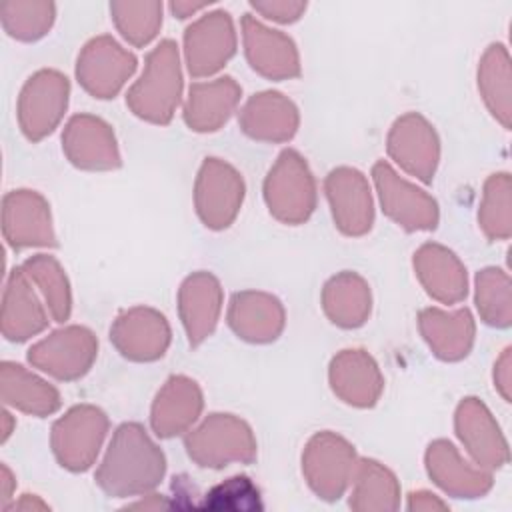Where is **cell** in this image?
I'll list each match as a JSON object with an SVG mask.
<instances>
[{"label":"cell","instance_id":"obj_1","mask_svg":"<svg viewBox=\"0 0 512 512\" xmlns=\"http://www.w3.org/2000/svg\"><path fill=\"white\" fill-rule=\"evenodd\" d=\"M166 474V456L138 422L120 424L96 470L98 488L110 498L146 496Z\"/></svg>","mask_w":512,"mask_h":512},{"label":"cell","instance_id":"obj_2","mask_svg":"<svg viewBox=\"0 0 512 512\" xmlns=\"http://www.w3.org/2000/svg\"><path fill=\"white\" fill-rule=\"evenodd\" d=\"M182 70L174 40H162L144 60L140 78L128 88L126 104L150 124H168L180 104Z\"/></svg>","mask_w":512,"mask_h":512},{"label":"cell","instance_id":"obj_3","mask_svg":"<svg viewBox=\"0 0 512 512\" xmlns=\"http://www.w3.org/2000/svg\"><path fill=\"white\" fill-rule=\"evenodd\" d=\"M192 462L202 468H224L232 462L250 464L256 460V438L248 422L234 414H208L200 426L184 438Z\"/></svg>","mask_w":512,"mask_h":512},{"label":"cell","instance_id":"obj_4","mask_svg":"<svg viewBox=\"0 0 512 512\" xmlns=\"http://www.w3.org/2000/svg\"><path fill=\"white\" fill-rule=\"evenodd\" d=\"M264 202L282 224H302L316 208V180L300 152L286 148L264 178Z\"/></svg>","mask_w":512,"mask_h":512},{"label":"cell","instance_id":"obj_5","mask_svg":"<svg viewBox=\"0 0 512 512\" xmlns=\"http://www.w3.org/2000/svg\"><path fill=\"white\" fill-rule=\"evenodd\" d=\"M356 450L340 434L324 430L316 432L302 452V474L310 490L326 500L334 502L348 490L356 470Z\"/></svg>","mask_w":512,"mask_h":512},{"label":"cell","instance_id":"obj_6","mask_svg":"<svg viewBox=\"0 0 512 512\" xmlns=\"http://www.w3.org/2000/svg\"><path fill=\"white\" fill-rule=\"evenodd\" d=\"M108 416L92 404L72 406L52 424L50 446L58 464L70 472L88 470L106 438Z\"/></svg>","mask_w":512,"mask_h":512},{"label":"cell","instance_id":"obj_7","mask_svg":"<svg viewBox=\"0 0 512 512\" xmlns=\"http://www.w3.org/2000/svg\"><path fill=\"white\" fill-rule=\"evenodd\" d=\"M70 96V82L58 70H38L22 86L18 96V124L30 142H40L60 124Z\"/></svg>","mask_w":512,"mask_h":512},{"label":"cell","instance_id":"obj_8","mask_svg":"<svg viewBox=\"0 0 512 512\" xmlns=\"http://www.w3.org/2000/svg\"><path fill=\"white\" fill-rule=\"evenodd\" d=\"M242 174L220 158H206L194 182V208L210 230L228 228L244 202Z\"/></svg>","mask_w":512,"mask_h":512},{"label":"cell","instance_id":"obj_9","mask_svg":"<svg viewBox=\"0 0 512 512\" xmlns=\"http://www.w3.org/2000/svg\"><path fill=\"white\" fill-rule=\"evenodd\" d=\"M98 340L92 330L72 324L50 332L28 350V362L56 380H78L94 364Z\"/></svg>","mask_w":512,"mask_h":512},{"label":"cell","instance_id":"obj_10","mask_svg":"<svg viewBox=\"0 0 512 512\" xmlns=\"http://www.w3.org/2000/svg\"><path fill=\"white\" fill-rule=\"evenodd\" d=\"M372 180L382 204L384 214L408 232L434 230L438 226V204L436 200L404 180L388 162L378 160L372 166Z\"/></svg>","mask_w":512,"mask_h":512},{"label":"cell","instance_id":"obj_11","mask_svg":"<svg viewBox=\"0 0 512 512\" xmlns=\"http://www.w3.org/2000/svg\"><path fill=\"white\" fill-rule=\"evenodd\" d=\"M138 60L112 36H96L84 44L76 60V78L94 98H114L136 72Z\"/></svg>","mask_w":512,"mask_h":512},{"label":"cell","instance_id":"obj_12","mask_svg":"<svg viewBox=\"0 0 512 512\" xmlns=\"http://www.w3.org/2000/svg\"><path fill=\"white\" fill-rule=\"evenodd\" d=\"M386 148L406 174L416 176L424 184L432 182L440 160V140L434 126L422 114L408 112L400 116L388 132Z\"/></svg>","mask_w":512,"mask_h":512},{"label":"cell","instance_id":"obj_13","mask_svg":"<svg viewBox=\"0 0 512 512\" xmlns=\"http://www.w3.org/2000/svg\"><path fill=\"white\" fill-rule=\"evenodd\" d=\"M172 330L164 314L150 306H134L116 316L110 326V342L132 362H154L164 356Z\"/></svg>","mask_w":512,"mask_h":512},{"label":"cell","instance_id":"obj_14","mask_svg":"<svg viewBox=\"0 0 512 512\" xmlns=\"http://www.w3.org/2000/svg\"><path fill=\"white\" fill-rule=\"evenodd\" d=\"M236 52V32L228 12L216 10L184 32V56L188 72L194 78L216 74Z\"/></svg>","mask_w":512,"mask_h":512},{"label":"cell","instance_id":"obj_15","mask_svg":"<svg viewBox=\"0 0 512 512\" xmlns=\"http://www.w3.org/2000/svg\"><path fill=\"white\" fill-rule=\"evenodd\" d=\"M324 192L336 228L346 236H362L372 228L374 202L368 178L350 166L328 172Z\"/></svg>","mask_w":512,"mask_h":512},{"label":"cell","instance_id":"obj_16","mask_svg":"<svg viewBox=\"0 0 512 512\" xmlns=\"http://www.w3.org/2000/svg\"><path fill=\"white\" fill-rule=\"evenodd\" d=\"M2 234L14 248L56 246L52 214L46 198L36 190H12L2 200Z\"/></svg>","mask_w":512,"mask_h":512},{"label":"cell","instance_id":"obj_17","mask_svg":"<svg viewBox=\"0 0 512 512\" xmlns=\"http://www.w3.org/2000/svg\"><path fill=\"white\" fill-rule=\"evenodd\" d=\"M454 430L476 466L492 472L508 464V442L482 400L470 396L458 404Z\"/></svg>","mask_w":512,"mask_h":512},{"label":"cell","instance_id":"obj_18","mask_svg":"<svg viewBox=\"0 0 512 512\" xmlns=\"http://www.w3.org/2000/svg\"><path fill=\"white\" fill-rule=\"evenodd\" d=\"M62 150L80 170H114L122 164L112 126L92 114H76L66 122Z\"/></svg>","mask_w":512,"mask_h":512},{"label":"cell","instance_id":"obj_19","mask_svg":"<svg viewBox=\"0 0 512 512\" xmlns=\"http://www.w3.org/2000/svg\"><path fill=\"white\" fill-rule=\"evenodd\" d=\"M244 54L254 72L270 80L300 76V56L290 36L264 26L252 14L242 16Z\"/></svg>","mask_w":512,"mask_h":512},{"label":"cell","instance_id":"obj_20","mask_svg":"<svg viewBox=\"0 0 512 512\" xmlns=\"http://www.w3.org/2000/svg\"><path fill=\"white\" fill-rule=\"evenodd\" d=\"M424 464L432 482L454 498H482L494 484L490 470L466 462L458 448L444 438L428 444Z\"/></svg>","mask_w":512,"mask_h":512},{"label":"cell","instance_id":"obj_21","mask_svg":"<svg viewBox=\"0 0 512 512\" xmlns=\"http://www.w3.org/2000/svg\"><path fill=\"white\" fill-rule=\"evenodd\" d=\"M332 392L346 404L370 408L384 390V376L376 360L360 348L340 350L328 366Z\"/></svg>","mask_w":512,"mask_h":512},{"label":"cell","instance_id":"obj_22","mask_svg":"<svg viewBox=\"0 0 512 512\" xmlns=\"http://www.w3.org/2000/svg\"><path fill=\"white\" fill-rule=\"evenodd\" d=\"M232 332L252 344L274 342L286 324V312L282 302L260 290L234 292L226 312Z\"/></svg>","mask_w":512,"mask_h":512},{"label":"cell","instance_id":"obj_23","mask_svg":"<svg viewBox=\"0 0 512 512\" xmlns=\"http://www.w3.org/2000/svg\"><path fill=\"white\" fill-rule=\"evenodd\" d=\"M222 302V286L214 274L200 270L184 278L178 290V314L190 346L202 344L214 332Z\"/></svg>","mask_w":512,"mask_h":512},{"label":"cell","instance_id":"obj_24","mask_svg":"<svg viewBox=\"0 0 512 512\" xmlns=\"http://www.w3.org/2000/svg\"><path fill=\"white\" fill-rule=\"evenodd\" d=\"M242 132L258 142H288L300 124L296 104L276 90H264L246 100L238 114Z\"/></svg>","mask_w":512,"mask_h":512},{"label":"cell","instance_id":"obj_25","mask_svg":"<svg viewBox=\"0 0 512 512\" xmlns=\"http://www.w3.org/2000/svg\"><path fill=\"white\" fill-rule=\"evenodd\" d=\"M202 406V390L192 378L182 374L170 376L152 402L150 424L154 434L174 438L186 432L198 420Z\"/></svg>","mask_w":512,"mask_h":512},{"label":"cell","instance_id":"obj_26","mask_svg":"<svg viewBox=\"0 0 512 512\" xmlns=\"http://www.w3.org/2000/svg\"><path fill=\"white\" fill-rule=\"evenodd\" d=\"M414 272L422 288L442 304H458L468 294V276L460 258L442 244L426 242L414 252Z\"/></svg>","mask_w":512,"mask_h":512},{"label":"cell","instance_id":"obj_27","mask_svg":"<svg viewBox=\"0 0 512 512\" xmlns=\"http://www.w3.org/2000/svg\"><path fill=\"white\" fill-rule=\"evenodd\" d=\"M240 96L242 88L232 76L194 82L184 102V122L194 132H216L228 122Z\"/></svg>","mask_w":512,"mask_h":512},{"label":"cell","instance_id":"obj_28","mask_svg":"<svg viewBox=\"0 0 512 512\" xmlns=\"http://www.w3.org/2000/svg\"><path fill=\"white\" fill-rule=\"evenodd\" d=\"M48 326L46 308L40 304L30 278L14 268L4 284L2 294V334L10 342H24Z\"/></svg>","mask_w":512,"mask_h":512},{"label":"cell","instance_id":"obj_29","mask_svg":"<svg viewBox=\"0 0 512 512\" xmlns=\"http://www.w3.org/2000/svg\"><path fill=\"white\" fill-rule=\"evenodd\" d=\"M418 328L432 354L444 362L466 358L476 334V324L468 308H458L454 312L424 308L418 314Z\"/></svg>","mask_w":512,"mask_h":512},{"label":"cell","instance_id":"obj_30","mask_svg":"<svg viewBox=\"0 0 512 512\" xmlns=\"http://www.w3.org/2000/svg\"><path fill=\"white\" fill-rule=\"evenodd\" d=\"M0 388L6 406L38 418L54 414L62 404L60 392L52 384L16 362H2Z\"/></svg>","mask_w":512,"mask_h":512},{"label":"cell","instance_id":"obj_31","mask_svg":"<svg viewBox=\"0 0 512 512\" xmlns=\"http://www.w3.org/2000/svg\"><path fill=\"white\" fill-rule=\"evenodd\" d=\"M322 308L328 320L340 328L362 326L372 310L368 282L356 272H338L322 288Z\"/></svg>","mask_w":512,"mask_h":512},{"label":"cell","instance_id":"obj_32","mask_svg":"<svg viewBox=\"0 0 512 512\" xmlns=\"http://www.w3.org/2000/svg\"><path fill=\"white\" fill-rule=\"evenodd\" d=\"M350 484L348 504L356 512H392L400 506V484L378 460L360 458Z\"/></svg>","mask_w":512,"mask_h":512},{"label":"cell","instance_id":"obj_33","mask_svg":"<svg viewBox=\"0 0 512 512\" xmlns=\"http://www.w3.org/2000/svg\"><path fill=\"white\" fill-rule=\"evenodd\" d=\"M478 90L492 116L508 130L512 120V70L504 44H490L478 64Z\"/></svg>","mask_w":512,"mask_h":512},{"label":"cell","instance_id":"obj_34","mask_svg":"<svg viewBox=\"0 0 512 512\" xmlns=\"http://www.w3.org/2000/svg\"><path fill=\"white\" fill-rule=\"evenodd\" d=\"M32 284L38 286L54 322H66L72 312V292L60 262L50 254H36L22 264Z\"/></svg>","mask_w":512,"mask_h":512},{"label":"cell","instance_id":"obj_35","mask_svg":"<svg viewBox=\"0 0 512 512\" xmlns=\"http://www.w3.org/2000/svg\"><path fill=\"white\" fill-rule=\"evenodd\" d=\"M478 224L488 240H508L512 234V180L496 172L484 182Z\"/></svg>","mask_w":512,"mask_h":512},{"label":"cell","instance_id":"obj_36","mask_svg":"<svg viewBox=\"0 0 512 512\" xmlns=\"http://www.w3.org/2000/svg\"><path fill=\"white\" fill-rule=\"evenodd\" d=\"M476 308L488 326L508 328L512 324V282L508 272L488 266L476 274Z\"/></svg>","mask_w":512,"mask_h":512},{"label":"cell","instance_id":"obj_37","mask_svg":"<svg viewBox=\"0 0 512 512\" xmlns=\"http://www.w3.org/2000/svg\"><path fill=\"white\" fill-rule=\"evenodd\" d=\"M112 20L132 46H146L162 26V2H112Z\"/></svg>","mask_w":512,"mask_h":512},{"label":"cell","instance_id":"obj_38","mask_svg":"<svg viewBox=\"0 0 512 512\" xmlns=\"http://www.w3.org/2000/svg\"><path fill=\"white\" fill-rule=\"evenodd\" d=\"M56 6L52 2H6L2 6V28L8 36L34 42L48 34L54 24Z\"/></svg>","mask_w":512,"mask_h":512},{"label":"cell","instance_id":"obj_39","mask_svg":"<svg viewBox=\"0 0 512 512\" xmlns=\"http://www.w3.org/2000/svg\"><path fill=\"white\" fill-rule=\"evenodd\" d=\"M204 508L208 510H230V512H246V510H262V498L258 486L244 474L230 476L224 482L212 486L204 494Z\"/></svg>","mask_w":512,"mask_h":512},{"label":"cell","instance_id":"obj_40","mask_svg":"<svg viewBox=\"0 0 512 512\" xmlns=\"http://www.w3.org/2000/svg\"><path fill=\"white\" fill-rule=\"evenodd\" d=\"M250 6L264 18L280 24L296 22L306 10V2L298 0H252Z\"/></svg>","mask_w":512,"mask_h":512},{"label":"cell","instance_id":"obj_41","mask_svg":"<svg viewBox=\"0 0 512 512\" xmlns=\"http://www.w3.org/2000/svg\"><path fill=\"white\" fill-rule=\"evenodd\" d=\"M494 386L500 392V396L506 402H510V398H512V394H510V390H512V350L510 348H504V352L496 360Z\"/></svg>","mask_w":512,"mask_h":512},{"label":"cell","instance_id":"obj_42","mask_svg":"<svg viewBox=\"0 0 512 512\" xmlns=\"http://www.w3.org/2000/svg\"><path fill=\"white\" fill-rule=\"evenodd\" d=\"M446 508H448V504L440 496H436L428 490H416V492L408 494V510L430 512V510H446Z\"/></svg>","mask_w":512,"mask_h":512},{"label":"cell","instance_id":"obj_43","mask_svg":"<svg viewBox=\"0 0 512 512\" xmlns=\"http://www.w3.org/2000/svg\"><path fill=\"white\" fill-rule=\"evenodd\" d=\"M48 504L42 502L38 496L34 494H24L18 502H14L12 506H8L6 510H46Z\"/></svg>","mask_w":512,"mask_h":512},{"label":"cell","instance_id":"obj_44","mask_svg":"<svg viewBox=\"0 0 512 512\" xmlns=\"http://www.w3.org/2000/svg\"><path fill=\"white\" fill-rule=\"evenodd\" d=\"M130 508H144V510H160V508H170V502L160 498L158 494H146L144 500L128 504Z\"/></svg>","mask_w":512,"mask_h":512},{"label":"cell","instance_id":"obj_45","mask_svg":"<svg viewBox=\"0 0 512 512\" xmlns=\"http://www.w3.org/2000/svg\"><path fill=\"white\" fill-rule=\"evenodd\" d=\"M206 4H194V2H184V0H176L170 4V10L178 16V18H188L192 16L194 12L202 10Z\"/></svg>","mask_w":512,"mask_h":512},{"label":"cell","instance_id":"obj_46","mask_svg":"<svg viewBox=\"0 0 512 512\" xmlns=\"http://www.w3.org/2000/svg\"><path fill=\"white\" fill-rule=\"evenodd\" d=\"M14 484H16V480H14L12 472H10V468H8L6 464H2V508H4V510H6V506H8V500L12 498V488H14Z\"/></svg>","mask_w":512,"mask_h":512},{"label":"cell","instance_id":"obj_47","mask_svg":"<svg viewBox=\"0 0 512 512\" xmlns=\"http://www.w3.org/2000/svg\"><path fill=\"white\" fill-rule=\"evenodd\" d=\"M2 420H4V430H2V442L8 440V436L12 434V416L8 410L2 412Z\"/></svg>","mask_w":512,"mask_h":512}]
</instances>
